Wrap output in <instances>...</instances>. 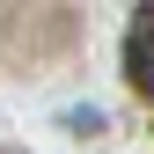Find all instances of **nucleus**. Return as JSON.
I'll return each mask as SVG.
<instances>
[{
    "label": "nucleus",
    "instance_id": "f257e3e1",
    "mask_svg": "<svg viewBox=\"0 0 154 154\" xmlns=\"http://www.w3.org/2000/svg\"><path fill=\"white\" fill-rule=\"evenodd\" d=\"M125 81L154 95V0H140L125 15Z\"/></svg>",
    "mask_w": 154,
    "mask_h": 154
}]
</instances>
